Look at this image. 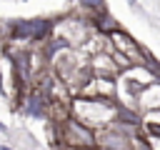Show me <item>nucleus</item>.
Returning <instances> with one entry per match:
<instances>
[{"instance_id":"nucleus-1","label":"nucleus","mask_w":160,"mask_h":150,"mask_svg":"<svg viewBox=\"0 0 160 150\" xmlns=\"http://www.w3.org/2000/svg\"><path fill=\"white\" fill-rule=\"evenodd\" d=\"M70 118L80 125L90 128L92 132L108 128L118 118V102L108 98H75L70 100Z\"/></svg>"},{"instance_id":"nucleus-2","label":"nucleus","mask_w":160,"mask_h":150,"mask_svg":"<svg viewBox=\"0 0 160 150\" xmlns=\"http://www.w3.org/2000/svg\"><path fill=\"white\" fill-rule=\"evenodd\" d=\"M110 40L115 42L118 52L125 55V58L130 60V65H140V62H142V48H140V45H138L125 30H120V28L112 30V32H110Z\"/></svg>"},{"instance_id":"nucleus-3","label":"nucleus","mask_w":160,"mask_h":150,"mask_svg":"<svg viewBox=\"0 0 160 150\" xmlns=\"http://www.w3.org/2000/svg\"><path fill=\"white\" fill-rule=\"evenodd\" d=\"M90 72L92 75H98V78H115V75H120V68L115 65V60H112V55H92L90 58Z\"/></svg>"},{"instance_id":"nucleus-4","label":"nucleus","mask_w":160,"mask_h":150,"mask_svg":"<svg viewBox=\"0 0 160 150\" xmlns=\"http://www.w3.org/2000/svg\"><path fill=\"white\" fill-rule=\"evenodd\" d=\"M80 10H90L95 15H102L105 12V0H78Z\"/></svg>"},{"instance_id":"nucleus-5","label":"nucleus","mask_w":160,"mask_h":150,"mask_svg":"<svg viewBox=\"0 0 160 150\" xmlns=\"http://www.w3.org/2000/svg\"><path fill=\"white\" fill-rule=\"evenodd\" d=\"M0 150H10V148H8V145H2V148H0Z\"/></svg>"}]
</instances>
